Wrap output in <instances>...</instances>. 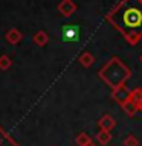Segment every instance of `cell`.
<instances>
[{"label": "cell", "instance_id": "1", "mask_svg": "<svg viewBox=\"0 0 142 146\" xmlns=\"http://www.w3.org/2000/svg\"><path fill=\"white\" fill-rule=\"evenodd\" d=\"M121 23L130 34H137L142 31V6L137 3H128L125 8L121 9Z\"/></svg>", "mask_w": 142, "mask_h": 146}, {"label": "cell", "instance_id": "2", "mask_svg": "<svg viewBox=\"0 0 142 146\" xmlns=\"http://www.w3.org/2000/svg\"><path fill=\"white\" fill-rule=\"evenodd\" d=\"M80 27L76 25H66L61 29V40L64 43H78L80 41Z\"/></svg>", "mask_w": 142, "mask_h": 146}, {"label": "cell", "instance_id": "3", "mask_svg": "<svg viewBox=\"0 0 142 146\" xmlns=\"http://www.w3.org/2000/svg\"><path fill=\"white\" fill-rule=\"evenodd\" d=\"M20 40H21V34L17 29H11L6 32V41L9 44H17Z\"/></svg>", "mask_w": 142, "mask_h": 146}, {"label": "cell", "instance_id": "4", "mask_svg": "<svg viewBox=\"0 0 142 146\" xmlns=\"http://www.w3.org/2000/svg\"><path fill=\"white\" fill-rule=\"evenodd\" d=\"M34 43L37 46H44L46 43H48V35H46L44 32H37V34L34 35Z\"/></svg>", "mask_w": 142, "mask_h": 146}, {"label": "cell", "instance_id": "5", "mask_svg": "<svg viewBox=\"0 0 142 146\" xmlns=\"http://www.w3.org/2000/svg\"><path fill=\"white\" fill-rule=\"evenodd\" d=\"M12 66V61L8 55H2L0 56V70H8L9 67Z\"/></svg>", "mask_w": 142, "mask_h": 146}, {"label": "cell", "instance_id": "6", "mask_svg": "<svg viewBox=\"0 0 142 146\" xmlns=\"http://www.w3.org/2000/svg\"><path fill=\"white\" fill-rule=\"evenodd\" d=\"M78 143H80L81 146H86L87 143H89V139H87L84 134H81L80 137H78Z\"/></svg>", "mask_w": 142, "mask_h": 146}, {"label": "cell", "instance_id": "7", "mask_svg": "<svg viewBox=\"0 0 142 146\" xmlns=\"http://www.w3.org/2000/svg\"><path fill=\"white\" fill-rule=\"evenodd\" d=\"M125 146H136V141L130 137V139H127V140H125Z\"/></svg>", "mask_w": 142, "mask_h": 146}, {"label": "cell", "instance_id": "8", "mask_svg": "<svg viewBox=\"0 0 142 146\" xmlns=\"http://www.w3.org/2000/svg\"><path fill=\"white\" fill-rule=\"evenodd\" d=\"M86 146H93V143H90V141H89V143H87Z\"/></svg>", "mask_w": 142, "mask_h": 146}]
</instances>
